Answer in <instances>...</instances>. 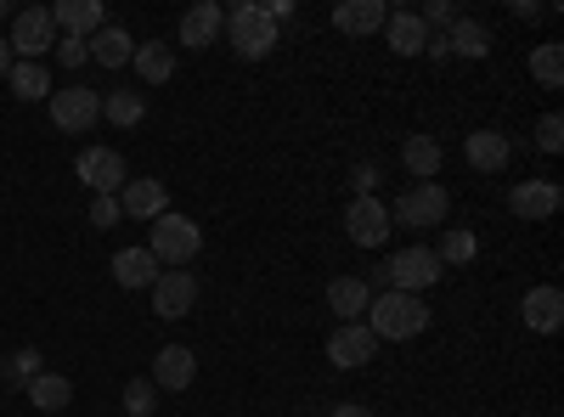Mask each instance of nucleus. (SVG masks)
<instances>
[{"mask_svg":"<svg viewBox=\"0 0 564 417\" xmlns=\"http://www.w3.org/2000/svg\"><path fill=\"white\" fill-rule=\"evenodd\" d=\"M446 209H452V198H446L441 180H412V187L395 198V215H390V220L430 231V226H441V220H446Z\"/></svg>","mask_w":564,"mask_h":417,"instance_id":"nucleus-6","label":"nucleus"},{"mask_svg":"<svg viewBox=\"0 0 564 417\" xmlns=\"http://www.w3.org/2000/svg\"><path fill=\"white\" fill-rule=\"evenodd\" d=\"M327 305H334V316L356 321V316H367V305H372V288L361 283V276H339V283H327Z\"/></svg>","mask_w":564,"mask_h":417,"instance_id":"nucleus-25","label":"nucleus"},{"mask_svg":"<svg viewBox=\"0 0 564 417\" xmlns=\"http://www.w3.org/2000/svg\"><path fill=\"white\" fill-rule=\"evenodd\" d=\"M558 204H564V193L553 180H520V187L508 193V209L520 220H547V215H558Z\"/></svg>","mask_w":564,"mask_h":417,"instance_id":"nucleus-12","label":"nucleus"},{"mask_svg":"<svg viewBox=\"0 0 564 417\" xmlns=\"http://www.w3.org/2000/svg\"><path fill=\"white\" fill-rule=\"evenodd\" d=\"M536 147H542V153H558V147H564V119H558V113H547V119L536 124Z\"/></svg>","mask_w":564,"mask_h":417,"instance_id":"nucleus-34","label":"nucleus"},{"mask_svg":"<svg viewBox=\"0 0 564 417\" xmlns=\"http://www.w3.org/2000/svg\"><path fill=\"white\" fill-rule=\"evenodd\" d=\"M29 400H34L40 411H63V406L74 400V384H68V378H57V373H40V378L29 384Z\"/></svg>","mask_w":564,"mask_h":417,"instance_id":"nucleus-30","label":"nucleus"},{"mask_svg":"<svg viewBox=\"0 0 564 417\" xmlns=\"http://www.w3.org/2000/svg\"><path fill=\"white\" fill-rule=\"evenodd\" d=\"M7 74H12V45L0 40V79H7Z\"/></svg>","mask_w":564,"mask_h":417,"instance_id":"nucleus-40","label":"nucleus"},{"mask_svg":"<svg viewBox=\"0 0 564 417\" xmlns=\"http://www.w3.org/2000/svg\"><path fill=\"white\" fill-rule=\"evenodd\" d=\"M345 231H350V243L379 249V243L390 238V209H384L379 198H356V204L345 209Z\"/></svg>","mask_w":564,"mask_h":417,"instance_id":"nucleus-11","label":"nucleus"},{"mask_svg":"<svg viewBox=\"0 0 564 417\" xmlns=\"http://www.w3.org/2000/svg\"><path fill=\"white\" fill-rule=\"evenodd\" d=\"M520 310H525V328H531V333H558V321H564V294H558V288H531Z\"/></svg>","mask_w":564,"mask_h":417,"instance_id":"nucleus-19","label":"nucleus"},{"mask_svg":"<svg viewBox=\"0 0 564 417\" xmlns=\"http://www.w3.org/2000/svg\"><path fill=\"white\" fill-rule=\"evenodd\" d=\"M7 45H12V63H40V57L57 45V23H52V12H45V7H23V12H12V34H7Z\"/></svg>","mask_w":564,"mask_h":417,"instance_id":"nucleus-5","label":"nucleus"},{"mask_svg":"<svg viewBox=\"0 0 564 417\" xmlns=\"http://www.w3.org/2000/svg\"><path fill=\"white\" fill-rule=\"evenodd\" d=\"M441 260H435V249H401L395 260H384L379 265V288H390V294H423V288H435L441 283Z\"/></svg>","mask_w":564,"mask_h":417,"instance_id":"nucleus-4","label":"nucleus"},{"mask_svg":"<svg viewBox=\"0 0 564 417\" xmlns=\"http://www.w3.org/2000/svg\"><path fill=\"white\" fill-rule=\"evenodd\" d=\"M463 153H468V164L475 169H486V175H497V169H508V158H513V142L502 130H475L463 142Z\"/></svg>","mask_w":564,"mask_h":417,"instance_id":"nucleus-17","label":"nucleus"},{"mask_svg":"<svg viewBox=\"0 0 564 417\" xmlns=\"http://www.w3.org/2000/svg\"><path fill=\"white\" fill-rule=\"evenodd\" d=\"M475 231H463V226H452V231H441V249H435V260L441 265H468V260H475Z\"/></svg>","mask_w":564,"mask_h":417,"instance_id":"nucleus-31","label":"nucleus"},{"mask_svg":"<svg viewBox=\"0 0 564 417\" xmlns=\"http://www.w3.org/2000/svg\"><path fill=\"white\" fill-rule=\"evenodd\" d=\"M74 175H79L97 198H119L124 180H130V175H124V158H119L113 147H85V153L74 158Z\"/></svg>","mask_w":564,"mask_h":417,"instance_id":"nucleus-8","label":"nucleus"},{"mask_svg":"<svg viewBox=\"0 0 564 417\" xmlns=\"http://www.w3.org/2000/svg\"><path fill=\"white\" fill-rule=\"evenodd\" d=\"M356 187H361V198H372V187H379V169L361 164V169H356Z\"/></svg>","mask_w":564,"mask_h":417,"instance_id":"nucleus-38","label":"nucleus"},{"mask_svg":"<svg viewBox=\"0 0 564 417\" xmlns=\"http://www.w3.org/2000/svg\"><path fill=\"white\" fill-rule=\"evenodd\" d=\"M423 328H430V305H423L417 294H379V299H372L367 305V333L372 339H390V344H401V339H417Z\"/></svg>","mask_w":564,"mask_h":417,"instance_id":"nucleus-1","label":"nucleus"},{"mask_svg":"<svg viewBox=\"0 0 564 417\" xmlns=\"http://www.w3.org/2000/svg\"><path fill=\"white\" fill-rule=\"evenodd\" d=\"M85 57H90V45H85V40H74V34L57 40V63H63V68H79Z\"/></svg>","mask_w":564,"mask_h":417,"instance_id":"nucleus-35","label":"nucleus"},{"mask_svg":"<svg viewBox=\"0 0 564 417\" xmlns=\"http://www.w3.org/2000/svg\"><path fill=\"white\" fill-rule=\"evenodd\" d=\"M226 40L238 45V57L260 63V57H271L276 45H282V29L271 23V12L260 7V0H243V7L226 12Z\"/></svg>","mask_w":564,"mask_h":417,"instance_id":"nucleus-3","label":"nucleus"},{"mask_svg":"<svg viewBox=\"0 0 564 417\" xmlns=\"http://www.w3.org/2000/svg\"><path fill=\"white\" fill-rule=\"evenodd\" d=\"M164 204H170L164 180H124V193H119V215H130V220H159Z\"/></svg>","mask_w":564,"mask_h":417,"instance_id":"nucleus-16","label":"nucleus"},{"mask_svg":"<svg viewBox=\"0 0 564 417\" xmlns=\"http://www.w3.org/2000/svg\"><path fill=\"white\" fill-rule=\"evenodd\" d=\"M327 417H372V411H367V406H356V400H339V406L327 411Z\"/></svg>","mask_w":564,"mask_h":417,"instance_id":"nucleus-39","label":"nucleus"},{"mask_svg":"<svg viewBox=\"0 0 564 417\" xmlns=\"http://www.w3.org/2000/svg\"><path fill=\"white\" fill-rule=\"evenodd\" d=\"M446 45H452V57H491V29L486 23H475V18H457L452 29H446Z\"/></svg>","mask_w":564,"mask_h":417,"instance_id":"nucleus-23","label":"nucleus"},{"mask_svg":"<svg viewBox=\"0 0 564 417\" xmlns=\"http://www.w3.org/2000/svg\"><path fill=\"white\" fill-rule=\"evenodd\" d=\"M85 45H90V63H102V68H124V63L135 57V40H130L124 29H113V23H102Z\"/></svg>","mask_w":564,"mask_h":417,"instance_id":"nucleus-20","label":"nucleus"},{"mask_svg":"<svg viewBox=\"0 0 564 417\" xmlns=\"http://www.w3.org/2000/svg\"><path fill=\"white\" fill-rule=\"evenodd\" d=\"M372 355H379V339L367 333V321H345V328L327 339V361L345 366V373H356V366H367Z\"/></svg>","mask_w":564,"mask_h":417,"instance_id":"nucleus-10","label":"nucleus"},{"mask_svg":"<svg viewBox=\"0 0 564 417\" xmlns=\"http://www.w3.org/2000/svg\"><path fill=\"white\" fill-rule=\"evenodd\" d=\"M52 12V23L57 29H68L74 40H90L102 23H108V12H102V0H57V7H45Z\"/></svg>","mask_w":564,"mask_h":417,"instance_id":"nucleus-13","label":"nucleus"},{"mask_svg":"<svg viewBox=\"0 0 564 417\" xmlns=\"http://www.w3.org/2000/svg\"><path fill=\"white\" fill-rule=\"evenodd\" d=\"M141 113H148V97H141V90H108L102 97V119H113L119 130L141 124Z\"/></svg>","mask_w":564,"mask_h":417,"instance_id":"nucleus-29","label":"nucleus"},{"mask_svg":"<svg viewBox=\"0 0 564 417\" xmlns=\"http://www.w3.org/2000/svg\"><path fill=\"white\" fill-rule=\"evenodd\" d=\"M198 249H204V231H198V220H186V215H175V209H164L159 220H148V254L159 260V265H186V260H198Z\"/></svg>","mask_w":564,"mask_h":417,"instance_id":"nucleus-2","label":"nucleus"},{"mask_svg":"<svg viewBox=\"0 0 564 417\" xmlns=\"http://www.w3.org/2000/svg\"><path fill=\"white\" fill-rule=\"evenodd\" d=\"M153 411H159L153 378H130V384H124V417H153Z\"/></svg>","mask_w":564,"mask_h":417,"instance_id":"nucleus-32","label":"nucleus"},{"mask_svg":"<svg viewBox=\"0 0 564 417\" xmlns=\"http://www.w3.org/2000/svg\"><path fill=\"white\" fill-rule=\"evenodd\" d=\"M7 378H12V384H23V389H29V384H34V378H40V350H18V355H12V361H7Z\"/></svg>","mask_w":564,"mask_h":417,"instance_id":"nucleus-33","label":"nucleus"},{"mask_svg":"<svg viewBox=\"0 0 564 417\" xmlns=\"http://www.w3.org/2000/svg\"><path fill=\"white\" fill-rule=\"evenodd\" d=\"M401 164H406L412 180H435L441 175V142H435V135H406Z\"/></svg>","mask_w":564,"mask_h":417,"instance_id":"nucleus-24","label":"nucleus"},{"mask_svg":"<svg viewBox=\"0 0 564 417\" xmlns=\"http://www.w3.org/2000/svg\"><path fill=\"white\" fill-rule=\"evenodd\" d=\"M159 271H164V265H159L148 249H119V254H113V283H119V288H153Z\"/></svg>","mask_w":564,"mask_h":417,"instance_id":"nucleus-18","label":"nucleus"},{"mask_svg":"<svg viewBox=\"0 0 564 417\" xmlns=\"http://www.w3.org/2000/svg\"><path fill=\"white\" fill-rule=\"evenodd\" d=\"M90 226H119V198H97V204H90Z\"/></svg>","mask_w":564,"mask_h":417,"instance_id":"nucleus-36","label":"nucleus"},{"mask_svg":"<svg viewBox=\"0 0 564 417\" xmlns=\"http://www.w3.org/2000/svg\"><path fill=\"white\" fill-rule=\"evenodd\" d=\"M220 34H226V12L215 7V0H198V7L181 18V45H193V52H204V45H215Z\"/></svg>","mask_w":564,"mask_h":417,"instance_id":"nucleus-15","label":"nucleus"},{"mask_svg":"<svg viewBox=\"0 0 564 417\" xmlns=\"http://www.w3.org/2000/svg\"><path fill=\"white\" fill-rule=\"evenodd\" d=\"M531 79L542 90H558L564 85V45L558 40H547V45H536V52H531Z\"/></svg>","mask_w":564,"mask_h":417,"instance_id":"nucleus-28","label":"nucleus"},{"mask_svg":"<svg viewBox=\"0 0 564 417\" xmlns=\"http://www.w3.org/2000/svg\"><path fill=\"white\" fill-rule=\"evenodd\" d=\"M135 74L148 79V85H164L175 74V52H170V40H148V45H135Z\"/></svg>","mask_w":564,"mask_h":417,"instance_id":"nucleus-26","label":"nucleus"},{"mask_svg":"<svg viewBox=\"0 0 564 417\" xmlns=\"http://www.w3.org/2000/svg\"><path fill=\"white\" fill-rule=\"evenodd\" d=\"M193 373H198V355L186 350V344H164L153 355V389H186V384H193Z\"/></svg>","mask_w":564,"mask_h":417,"instance_id":"nucleus-14","label":"nucleus"},{"mask_svg":"<svg viewBox=\"0 0 564 417\" xmlns=\"http://www.w3.org/2000/svg\"><path fill=\"white\" fill-rule=\"evenodd\" d=\"M148 294H153V316L181 321L186 310L198 305V276H193V271H159V283H153Z\"/></svg>","mask_w":564,"mask_h":417,"instance_id":"nucleus-9","label":"nucleus"},{"mask_svg":"<svg viewBox=\"0 0 564 417\" xmlns=\"http://www.w3.org/2000/svg\"><path fill=\"white\" fill-rule=\"evenodd\" d=\"M390 7L384 0H345V7H334V29L345 34H372V29H384Z\"/></svg>","mask_w":564,"mask_h":417,"instance_id":"nucleus-21","label":"nucleus"},{"mask_svg":"<svg viewBox=\"0 0 564 417\" xmlns=\"http://www.w3.org/2000/svg\"><path fill=\"white\" fill-rule=\"evenodd\" d=\"M97 119H102V90H85V85L52 90V124L63 135H85Z\"/></svg>","mask_w":564,"mask_h":417,"instance_id":"nucleus-7","label":"nucleus"},{"mask_svg":"<svg viewBox=\"0 0 564 417\" xmlns=\"http://www.w3.org/2000/svg\"><path fill=\"white\" fill-rule=\"evenodd\" d=\"M7 85H12L18 102H40V97L52 102V74H45V63H12Z\"/></svg>","mask_w":564,"mask_h":417,"instance_id":"nucleus-27","label":"nucleus"},{"mask_svg":"<svg viewBox=\"0 0 564 417\" xmlns=\"http://www.w3.org/2000/svg\"><path fill=\"white\" fill-rule=\"evenodd\" d=\"M423 57H430V63H452V45H446V34H430V40H423Z\"/></svg>","mask_w":564,"mask_h":417,"instance_id":"nucleus-37","label":"nucleus"},{"mask_svg":"<svg viewBox=\"0 0 564 417\" xmlns=\"http://www.w3.org/2000/svg\"><path fill=\"white\" fill-rule=\"evenodd\" d=\"M384 40H390L395 57H417L423 40H430V29L417 23V12H390V18H384Z\"/></svg>","mask_w":564,"mask_h":417,"instance_id":"nucleus-22","label":"nucleus"}]
</instances>
